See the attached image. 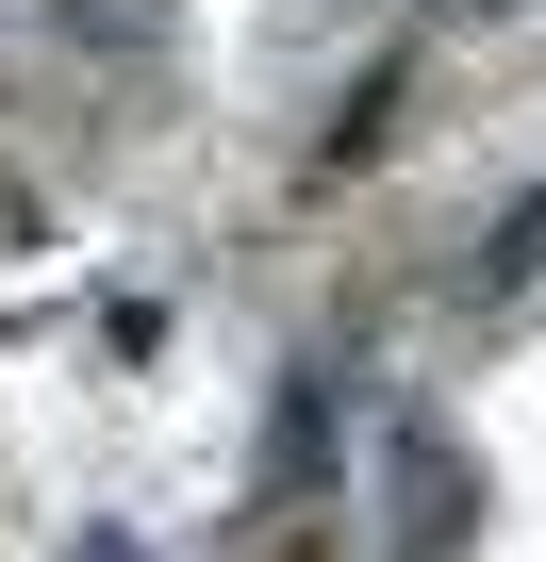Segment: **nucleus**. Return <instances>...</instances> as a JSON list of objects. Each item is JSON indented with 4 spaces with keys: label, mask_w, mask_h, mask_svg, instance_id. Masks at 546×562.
<instances>
[{
    "label": "nucleus",
    "mask_w": 546,
    "mask_h": 562,
    "mask_svg": "<svg viewBox=\"0 0 546 562\" xmlns=\"http://www.w3.org/2000/svg\"><path fill=\"white\" fill-rule=\"evenodd\" d=\"M315 480H332V414H315V397H282V430H265V513H299Z\"/></svg>",
    "instance_id": "1"
}]
</instances>
